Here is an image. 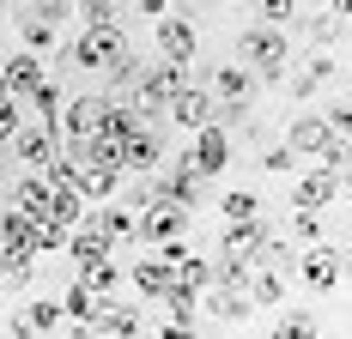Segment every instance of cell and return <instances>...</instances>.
<instances>
[{
	"label": "cell",
	"instance_id": "cell-40",
	"mask_svg": "<svg viewBox=\"0 0 352 339\" xmlns=\"http://www.w3.org/2000/svg\"><path fill=\"white\" fill-rule=\"evenodd\" d=\"M12 6H25V0H12Z\"/></svg>",
	"mask_w": 352,
	"mask_h": 339
},
{
	"label": "cell",
	"instance_id": "cell-31",
	"mask_svg": "<svg viewBox=\"0 0 352 339\" xmlns=\"http://www.w3.org/2000/svg\"><path fill=\"white\" fill-rule=\"evenodd\" d=\"M31 248H25V242H0V279H12V285H25V279H31Z\"/></svg>",
	"mask_w": 352,
	"mask_h": 339
},
{
	"label": "cell",
	"instance_id": "cell-14",
	"mask_svg": "<svg viewBox=\"0 0 352 339\" xmlns=\"http://www.w3.org/2000/svg\"><path fill=\"white\" fill-rule=\"evenodd\" d=\"M328 139H334V128L322 121V109H304V115L285 128V145L298 152V164H316V152L328 145Z\"/></svg>",
	"mask_w": 352,
	"mask_h": 339
},
{
	"label": "cell",
	"instance_id": "cell-22",
	"mask_svg": "<svg viewBox=\"0 0 352 339\" xmlns=\"http://www.w3.org/2000/svg\"><path fill=\"white\" fill-rule=\"evenodd\" d=\"M67 255H73V267H91V261L116 255V242H104L98 231H91V224H85V218H79V224L67 231Z\"/></svg>",
	"mask_w": 352,
	"mask_h": 339
},
{
	"label": "cell",
	"instance_id": "cell-2",
	"mask_svg": "<svg viewBox=\"0 0 352 339\" xmlns=\"http://www.w3.org/2000/svg\"><path fill=\"white\" fill-rule=\"evenodd\" d=\"M146 188H152L158 200H176V206H188V212H195V206H207V176H201V170L188 164V152H176L170 164H158Z\"/></svg>",
	"mask_w": 352,
	"mask_h": 339
},
{
	"label": "cell",
	"instance_id": "cell-11",
	"mask_svg": "<svg viewBox=\"0 0 352 339\" xmlns=\"http://www.w3.org/2000/svg\"><path fill=\"white\" fill-rule=\"evenodd\" d=\"M195 145H188V164L201 170V176H219V170L231 164V134L219 128V121H201V128H188Z\"/></svg>",
	"mask_w": 352,
	"mask_h": 339
},
{
	"label": "cell",
	"instance_id": "cell-33",
	"mask_svg": "<svg viewBox=\"0 0 352 339\" xmlns=\"http://www.w3.org/2000/svg\"><path fill=\"white\" fill-rule=\"evenodd\" d=\"M274 339H316V315H310V309H292V315H280Z\"/></svg>",
	"mask_w": 352,
	"mask_h": 339
},
{
	"label": "cell",
	"instance_id": "cell-13",
	"mask_svg": "<svg viewBox=\"0 0 352 339\" xmlns=\"http://www.w3.org/2000/svg\"><path fill=\"white\" fill-rule=\"evenodd\" d=\"M212 115V91L201 85V79H188V85H176L170 103H164V121H176V128H201Z\"/></svg>",
	"mask_w": 352,
	"mask_h": 339
},
{
	"label": "cell",
	"instance_id": "cell-4",
	"mask_svg": "<svg viewBox=\"0 0 352 339\" xmlns=\"http://www.w3.org/2000/svg\"><path fill=\"white\" fill-rule=\"evenodd\" d=\"M6 152H12L25 170H43L55 152H61V128H55V121H19L12 139H6Z\"/></svg>",
	"mask_w": 352,
	"mask_h": 339
},
{
	"label": "cell",
	"instance_id": "cell-3",
	"mask_svg": "<svg viewBox=\"0 0 352 339\" xmlns=\"http://www.w3.org/2000/svg\"><path fill=\"white\" fill-rule=\"evenodd\" d=\"M152 49H158V61L188 67V61H195V49H201L195 19H182V12H158V19H152Z\"/></svg>",
	"mask_w": 352,
	"mask_h": 339
},
{
	"label": "cell",
	"instance_id": "cell-8",
	"mask_svg": "<svg viewBox=\"0 0 352 339\" xmlns=\"http://www.w3.org/2000/svg\"><path fill=\"white\" fill-rule=\"evenodd\" d=\"M298 272H304V285H310L316 297L340 291V272H346V255H340V242H310V248H304V261H298Z\"/></svg>",
	"mask_w": 352,
	"mask_h": 339
},
{
	"label": "cell",
	"instance_id": "cell-38",
	"mask_svg": "<svg viewBox=\"0 0 352 339\" xmlns=\"http://www.w3.org/2000/svg\"><path fill=\"white\" fill-rule=\"evenodd\" d=\"M322 121H328L334 134H346V128H352V103H346V97H334L328 109H322Z\"/></svg>",
	"mask_w": 352,
	"mask_h": 339
},
{
	"label": "cell",
	"instance_id": "cell-1",
	"mask_svg": "<svg viewBox=\"0 0 352 339\" xmlns=\"http://www.w3.org/2000/svg\"><path fill=\"white\" fill-rule=\"evenodd\" d=\"M237 61H243L261 85H280L285 67H292V36H285V25H249V31L237 36Z\"/></svg>",
	"mask_w": 352,
	"mask_h": 339
},
{
	"label": "cell",
	"instance_id": "cell-17",
	"mask_svg": "<svg viewBox=\"0 0 352 339\" xmlns=\"http://www.w3.org/2000/svg\"><path fill=\"white\" fill-rule=\"evenodd\" d=\"M0 200H12L19 212H31V218H49V200H55V188H49V176H43V170H25V176L12 182V194H0Z\"/></svg>",
	"mask_w": 352,
	"mask_h": 339
},
{
	"label": "cell",
	"instance_id": "cell-26",
	"mask_svg": "<svg viewBox=\"0 0 352 339\" xmlns=\"http://www.w3.org/2000/svg\"><path fill=\"white\" fill-rule=\"evenodd\" d=\"M346 36V12L340 6H322V12H310V49H334Z\"/></svg>",
	"mask_w": 352,
	"mask_h": 339
},
{
	"label": "cell",
	"instance_id": "cell-35",
	"mask_svg": "<svg viewBox=\"0 0 352 339\" xmlns=\"http://www.w3.org/2000/svg\"><path fill=\"white\" fill-rule=\"evenodd\" d=\"M255 12H261V25H292L304 12V0H255Z\"/></svg>",
	"mask_w": 352,
	"mask_h": 339
},
{
	"label": "cell",
	"instance_id": "cell-20",
	"mask_svg": "<svg viewBox=\"0 0 352 339\" xmlns=\"http://www.w3.org/2000/svg\"><path fill=\"white\" fill-rule=\"evenodd\" d=\"M36 79H43V55H31V49H19V55H6V61H0V85H6L12 97H25Z\"/></svg>",
	"mask_w": 352,
	"mask_h": 339
},
{
	"label": "cell",
	"instance_id": "cell-28",
	"mask_svg": "<svg viewBox=\"0 0 352 339\" xmlns=\"http://www.w3.org/2000/svg\"><path fill=\"white\" fill-rule=\"evenodd\" d=\"M79 279H85V285H91L98 297H116V285H122L128 272H122V261H116V255H104V261H91V267H79Z\"/></svg>",
	"mask_w": 352,
	"mask_h": 339
},
{
	"label": "cell",
	"instance_id": "cell-9",
	"mask_svg": "<svg viewBox=\"0 0 352 339\" xmlns=\"http://www.w3.org/2000/svg\"><path fill=\"white\" fill-rule=\"evenodd\" d=\"M104 115H109V97H104V91L67 97V103H61V139H91V134H104Z\"/></svg>",
	"mask_w": 352,
	"mask_h": 339
},
{
	"label": "cell",
	"instance_id": "cell-30",
	"mask_svg": "<svg viewBox=\"0 0 352 339\" xmlns=\"http://www.w3.org/2000/svg\"><path fill=\"white\" fill-rule=\"evenodd\" d=\"M219 212H225V224L261 218V194H255V188H231V194H219Z\"/></svg>",
	"mask_w": 352,
	"mask_h": 339
},
{
	"label": "cell",
	"instance_id": "cell-6",
	"mask_svg": "<svg viewBox=\"0 0 352 339\" xmlns=\"http://www.w3.org/2000/svg\"><path fill=\"white\" fill-rule=\"evenodd\" d=\"M188 218H195L188 206H176V200H158V194H152V200H146L140 212H134V237H140V242L188 237Z\"/></svg>",
	"mask_w": 352,
	"mask_h": 339
},
{
	"label": "cell",
	"instance_id": "cell-19",
	"mask_svg": "<svg viewBox=\"0 0 352 339\" xmlns=\"http://www.w3.org/2000/svg\"><path fill=\"white\" fill-rule=\"evenodd\" d=\"M158 303H164V327H170V334H188V327H201V291H182V285H170Z\"/></svg>",
	"mask_w": 352,
	"mask_h": 339
},
{
	"label": "cell",
	"instance_id": "cell-24",
	"mask_svg": "<svg viewBox=\"0 0 352 339\" xmlns=\"http://www.w3.org/2000/svg\"><path fill=\"white\" fill-rule=\"evenodd\" d=\"M25 109H31L36 121H55V128H61V85H55V79L43 73L31 91H25Z\"/></svg>",
	"mask_w": 352,
	"mask_h": 339
},
{
	"label": "cell",
	"instance_id": "cell-42",
	"mask_svg": "<svg viewBox=\"0 0 352 339\" xmlns=\"http://www.w3.org/2000/svg\"><path fill=\"white\" fill-rule=\"evenodd\" d=\"M0 6H6V0H0Z\"/></svg>",
	"mask_w": 352,
	"mask_h": 339
},
{
	"label": "cell",
	"instance_id": "cell-41",
	"mask_svg": "<svg viewBox=\"0 0 352 339\" xmlns=\"http://www.w3.org/2000/svg\"><path fill=\"white\" fill-rule=\"evenodd\" d=\"M0 327H6V321H0Z\"/></svg>",
	"mask_w": 352,
	"mask_h": 339
},
{
	"label": "cell",
	"instance_id": "cell-15",
	"mask_svg": "<svg viewBox=\"0 0 352 339\" xmlns=\"http://www.w3.org/2000/svg\"><path fill=\"white\" fill-rule=\"evenodd\" d=\"M79 334H146V315H140L134 303H116V297H98L91 321H85Z\"/></svg>",
	"mask_w": 352,
	"mask_h": 339
},
{
	"label": "cell",
	"instance_id": "cell-5",
	"mask_svg": "<svg viewBox=\"0 0 352 339\" xmlns=\"http://www.w3.org/2000/svg\"><path fill=\"white\" fill-rule=\"evenodd\" d=\"M116 49H128V25H109V31H91V25H85V31L67 43V61L79 73H104V61Z\"/></svg>",
	"mask_w": 352,
	"mask_h": 339
},
{
	"label": "cell",
	"instance_id": "cell-10",
	"mask_svg": "<svg viewBox=\"0 0 352 339\" xmlns=\"http://www.w3.org/2000/svg\"><path fill=\"white\" fill-rule=\"evenodd\" d=\"M340 188H346V176H334V170H304L298 182H292V212H322V206L340 200Z\"/></svg>",
	"mask_w": 352,
	"mask_h": 339
},
{
	"label": "cell",
	"instance_id": "cell-21",
	"mask_svg": "<svg viewBox=\"0 0 352 339\" xmlns=\"http://www.w3.org/2000/svg\"><path fill=\"white\" fill-rule=\"evenodd\" d=\"M85 224H91V231H98L104 242H128V237H134V206H116V200H104L98 212H91V218H85Z\"/></svg>",
	"mask_w": 352,
	"mask_h": 339
},
{
	"label": "cell",
	"instance_id": "cell-12",
	"mask_svg": "<svg viewBox=\"0 0 352 339\" xmlns=\"http://www.w3.org/2000/svg\"><path fill=\"white\" fill-rule=\"evenodd\" d=\"M158 164H164V134H158V121H140L134 134H122V170L152 176Z\"/></svg>",
	"mask_w": 352,
	"mask_h": 339
},
{
	"label": "cell",
	"instance_id": "cell-18",
	"mask_svg": "<svg viewBox=\"0 0 352 339\" xmlns=\"http://www.w3.org/2000/svg\"><path fill=\"white\" fill-rule=\"evenodd\" d=\"M207 91L219 103H249V97H255V73H249L243 61H225V67L207 79Z\"/></svg>",
	"mask_w": 352,
	"mask_h": 339
},
{
	"label": "cell",
	"instance_id": "cell-23",
	"mask_svg": "<svg viewBox=\"0 0 352 339\" xmlns=\"http://www.w3.org/2000/svg\"><path fill=\"white\" fill-rule=\"evenodd\" d=\"M334 79H340V55H334V49H316L310 67L298 73V97H316L322 85H334Z\"/></svg>",
	"mask_w": 352,
	"mask_h": 339
},
{
	"label": "cell",
	"instance_id": "cell-36",
	"mask_svg": "<svg viewBox=\"0 0 352 339\" xmlns=\"http://www.w3.org/2000/svg\"><path fill=\"white\" fill-rule=\"evenodd\" d=\"M25 121V97H12V91H0V145L12 139V128Z\"/></svg>",
	"mask_w": 352,
	"mask_h": 339
},
{
	"label": "cell",
	"instance_id": "cell-25",
	"mask_svg": "<svg viewBox=\"0 0 352 339\" xmlns=\"http://www.w3.org/2000/svg\"><path fill=\"white\" fill-rule=\"evenodd\" d=\"M128 279H134V291H140L146 303H158V297L170 291V267H164L158 255H146V261H140V267H134V272H128Z\"/></svg>",
	"mask_w": 352,
	"mask_h": 339
},
{
	"label": "cell",
	"instance_id": "cell-29",
	"mask_svg": "<svg viewBox=\"0 0 352 339\" xmlns=\"http://www.w3.org/2000/svg\"><path fill=\"white\" fill-rule=\"evenodd\" d=\"M91 309H98V291H91L85 279H73V285H67V297H61V315H67L73 327H85V321H91Z\"/></svg>",
	"mask_w": 352,
	"mask_h": 339
},
{
	"label": "cell",
	"instance_id": "cell-37",
	"mask_svg": "<svg viewBox=\"0 0 352 339\" xmlns=\"http://www.w3.org/2000/svg\"><path fill=\"white\" fill-rule=\"evenodd\" d=\"M261 170H267V176H292V170H298V152H292V145H267V152H261Z\"/></svg>",
	"mask_w": 352,
	"mask_h": 339
},
{
	"label": "cell",
	"instance_id": "cell-32",
	"mask_svg": "<svg viewBox=\"0 0 352 339\" xmlns=\"http://www.w3.org/2000/svg\"><path fill=\"white\" fill-rule=\"evenodd\" d=\"M79 6V19L91 25V31H109V25H122V6L116 0H73Z\"/></svg>",
	"mask_w": 352,
	"mask_h": 339
},
{
	"label": "cell",
	"instance_id": "cell-27",
	"mask_svg": "<svg viewBox=\"0 0 352 339\" xmlns=\"http://www.w3.org/2000/svg\"><path fill=\"white\" fill-rule=\"evenodd\" d=\"M19 43H25L31 55H43V49H55V43H61V25L36 19V12H19Z\"/></svg>",
	"mask_w": 352,
	"mask_h": 339
},
{
	"label": "cell",
	"instance_id": "cell-7",
	"mask_svg": "<svg viewBox=\"0 0 352 339\" xmlns=\"http://www.w3.org/2000/svg\"><path fill=\"white\" fill-rule=\"evenodd\" d=\"M267 237H274V231H267V212H261V218H237V224H225V255H219V261H225V267H255L261 248H267Z\"/></svg>",
	"mask_w": 352,
	"mask_h": 339
},
{
	"label": "cell",
	"instance_id": "cell-34",
	"mask_svg": "<svg viewBox=\"0 0 352 339\" xmlns=\"http://www.w3.org/2000/svg\"><path fill=\"white\" fill-rule=\"evenodd\" d=\"M292 237L304 242V248H310V242H328V224H322V212H292Z\"/></svg>",
	"mask_w": 352,
	"mask_h": 339
},
{
	"label": "cell",
	"instance_id": "cell-16",
	"mask_svg": "<svg viewBox=\"0 0 352 339\" xmlns=\"http://www.w3.org/2000/svg\"><path fill=\"white\" fill-rule=\"evenodd\" d=\"M67 327V315H61V297H36V303H25L19 315H12V334H61Z\"/></svg>",
	"mask_w": 352,
	"mask_h": 339
},
{
	"label": "cell",
	"instance_id": "cell-39",
	"mask_svg": "<svg viewBox=\"0 0 352 339\" xmlns=\"http://www.w3.org/2000/svg\"><path fill=\"white\" fill-rule=\"evenodd\" d=\"M134 12H146V19H158V12H170V0H128Z\"/></svg>",
	"mask_w": 352,
	"mask_h": 339
},
{
	"label": "cell",
	"instance_id": "cell-43",
	"mask_svg": "<svg viewBox=\"0 0 352 339\" xmlns=\"http://www.w3.org/2000/svg\"><path fill=\"white\" fill-rule=\"evenodd\" d=\"M0 91H6V85H0Z\"/></svg>",
	"mask_w": 352,
	"mask_h": 339
}]
</instances>
